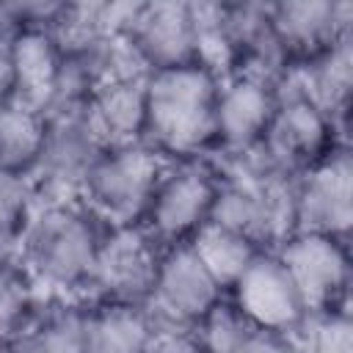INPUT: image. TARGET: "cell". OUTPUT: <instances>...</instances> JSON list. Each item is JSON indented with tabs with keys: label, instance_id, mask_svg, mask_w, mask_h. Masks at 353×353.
<instances>
[{
	"label": "cell",
	"instance_id": "obj_6",
	"mask_svg": "<svg viewBox=\"0 0 353 353\" xmlns=\"http://www.w3.org/2000/svg\"><path fill=\"white\" fill-rule=\"evenodd\" d=\"M334 132L336 124L298 85H279V102L270 127L254 154H259L268 168L298 176L336 146Z\"/></svg>",
	"mask_w": 353,
	"mask_h": 353
},
{
	"label": "cell",
	"instance_id": "obj_5",
	"mask_svg": "<svg viewBox=\"0 0 353 353\" xmlns=\"http://www.w3.org/2000/svg\"><path fill=\"white\" fill-rule=\"evenodd\" d=\"M221 171L204 157L171 160L154 188L143 229L163 245L188 243L212 218Z\"/></svg>",
	"mask_w": 353,
	"mask_h": 353
},
{
	"label": "cell",
	"instance_id": "obj_15",
	"mask_svg": "<svg viewBox=\"0 0 353 353\" xmlns=\"http://www.w3.org/2000/svg\"><path fill=\"white\" fill-rule=\"evenodd\" d=\"M8 47L14 69V99L47 116L55 102V88L63 66V44L50 28L22 25L11 30Z\"/></svg>",
	"mask_w": 353,
	"mask_h": 353
},
{
	"label": "cell",
	"instance_id": "obj_18",
	"mask_svg": "<svg viewBox=\"0 0 353 353\" xmlns=\"http://www.w3.org/2000/svg\"><path fill=\"white\" fill-rule=\"evenodd\" d=\"M353 58H350V36L323 50L320 55L301 63L298 88L334 121L339 124L347 116L350 102V80H353Z\"/></svg>",
	"mask_w": 353,
	"mask_h": 353
},
{
	"label": "cell",
	"instance_id": "obj_17",
	"mask_svg": "<svg viewBox=\"0 0 353 353\" xmlns=\"http://www.w3.org/2000/svg\"><path fill=\"white\" fill-rule=\"evenodd\" d=\"M152 317L146 306L99 301L83 309L85 353H143L152 336Z\"/></svg>",
	"mask_w": 353,
	"mask_h": 353
},
{
	"label": "cell",
	"instance_id": "obj_3",
	"mask_svg": "<svg viewBox=\"0 0 353 353\" xmlns=\"http://www.w3.org/2000/svg\"><path fill=\"white\" fill-rule=\"evenodd\" d=\"M168 163L143 141L110 146L91 165L80 201L105 229L141 226Z\"/></svg>",
	"mask_w": 353,
	"mask_h": 353
},
{
	"label": "cell",
	"instance_id": "obj_23",
	"mask_svg": "<svg viewBox=\"0 0 353 353\" xmlns=\"http://www.w3.org/2000/svg\"><path fill=\"white\" fill-rule=\"evenodd\" d=\"M254 328L229 298H221L193 331L204 353H240Z\"/></svg>",
	"mask_w": 353,
	"mask_h": 353
},
{
	"label": "cell",
	"instance_id": "obj_2",
	"mask_svg": "<svg viewBox=\"0 0 353 353\" xmlns=\"http://www.w3.org/2000/svg\"><path fill=\"white\" fill-rule=\"evenodd\" d=\"M105 226L83 201H36L19 237V265L28 279L52 292L88 290Z\"/></svg>",
	"mask_w": 353,
	"mask_h": 353
},
{
	"label": "cell",
	"instance_id": "obj_12",
	"mask_svg": "<svg viewBox=\"0 0 353 353\" xmlns=\"http://www.w3.org/2000/svg\"><path fill=\"white\" fill-rule=\"evenodd\" d=\"M121 33L146 66V72L196 63L193 3H132Z\"/></svg>",
	"mask_w": 353,
	"mask_h": 353
},
{
	"label": "cell",
	"instance_id": "obj_11",
	"mask_svg": "<svg viewBox=\"0 0 353 353\" xmlns=\"http://www.w3.org/2000/svg\"><path fill=\"white\" fill-rule=\"evenodd\" d=\"M226 298L240 309V314L251 325L265 331L295 334L309 317L292 279L287 276L273 248L256 251V256L232 284Z\"/></svg>",
	"mask_w": 353,
	"mask_h": 353
},
{
	"label": "cell",
	"instance_id": "obj_16",
	"mask_svg": "<svg viewBox=\"0 0 353 353\" xmlns=\"http://www.w3.org/2000/svg\"><path fill=\"white\" fill-rule=\"evenodd\" d=\"M143 83L146 77L105 83L83 105L108 149L143 141V121H146Z\"/></svg>",
	"mask_w": 353,
	"mask_h": 353
},
{
	"label": "cell",
	"instance_id": "obj_27",
	"mask_svg": "<svg viewBox=\"0 0 353 353\" xmlns=\"http://www.w3.org/2000/svg\"><path fill=\"white\" fill-rule=\"evenodd\" d=\"M11 33H0V105L14 99V69H11Z\"/></svg>",
	"mask_w": 353,
	"mask_h": 353
},
{
	"label": "cell",
	"instance_id": "obj_13",
	"mask_svg": "<svg viewBox=\"0 0 353 353\" xmlns=\"http://www.w3.org/2000/svg\"><path fill=\"white\" fill-rule=\"evenodd\" d=\"M276 102L279 85L259 74L232 72L221 77L215 102V143L232 157L251 154L270 127Z\"/></svg>",
	"mask_w": 353,
	"mask_h": 353
},
{
	"label": "cell",
	"instance_id": "obj_21",
	"mask_svg": "<svg viewBox=\"0 0 353 353\" xmlns=\"http://www.w3.org/2000/svg\"><path fill=\"white\" fill-rule=\"evenodd\" d=\"M6 353H85L83 309L61 306L33 314L28 325L11 342H6Z\"/></svg>",
	"mask_w": 353,
	"mask_h": 353
},
{
	"label": "cell",
	"instance_id": "obj_25",
	"mask_svg": "<svg viewBox=\"0 0 353 353\" xmlns=\"http://www.w3.org/2000/svg\"><path fill=\"white\" fill-rule=\"evenodd\" d=\"M143 353H204V347H201L193 328H176V325H157L154 323L149 345Z\"/></svg>",
	"mask_w": 353,
	"mask_h": 353
},
{
	"label": "cell",
	"instance_id": "obj_9",
	"mask_svg": "<svg viewBox=\"0 0 353 353\" xmlns=\"http://www.w3.org/2000/svg\"><path fill=\"white\" fill-rule=\"evenodd\" d=\"M226 292L215 284L188 243L163 248L146 312L157 325L196 328Z\"/></svg>",
	"mask_w": 353,
	"mask_h": 353
},
{
	"label": "cell",
	"instance_id": "obj_14",
	"mask_svg": "<svg viewBox=\"0 0 353 353\" xmlns=\"http://www.w3.org/2000/svg\"><path fill=\"white\" fill-rule=\"evenodd\" d=\"M270 30L287 61H309L350 36V3L287 0L268 6Z\"/></svg>",
	"mask_w": 353,
	"mask_h": 353
},
{
	"label": "cell",
	"instance_id": "obj_22",
	"mask_svg": "<svg viewBox=\"0 0 353 353\" xmlns=\"http://www.w3.org/2000/svg\"><path fill=\"white\" fill-rule=\"evenodd\" d=\"M33 281L14 256H0V342H11L36 314Z\"/></svg>",
	"mask_w": 353,
	"mask_h": 353
},
{
	"label": "cell",
	"instance_id": "obj_10",
	"mask_svg": "<svg viewBox=\"0 0 353 353\" xmlns=\"http://www.w3.org/2000/svg\"><path fill=\"white\" fill-rule=\"evenodd\" d=\"M353 221V160L336 143L295 179V232L345 237Z\"/></svg>",
	"mask_w": 353,
	"mask_h": 353
},
{
	"label": "cell",
	"instance_id": "obj_24",
	"mask_svg": "<svg viewBox=\"0 0 353 353\" xmlns=\"http://www.w3.org/2000/svg\"><path fill=\"white\" fill-rule=\"evenodd\" d=\"M33 210V188L28 176L0 171V256H17L25 221Z\"/></svg>",
	"mask_w": 353,
	"mask_h": 353
},
{
	"label": "cell",
	"instance_id": "obj_8",
	"mask_svg": "<svg viewBox=\"0 0 353 353\" xmlns=\"http://www.w3.org/2000/svg\"><path fill=\"white\" fill-rule=\"evenodd\" d=\"M160 256L163 245L143 226L105 229L88 290H94L99 301L146 306Z\"/></svg>",
	"mask_w": 353,
	"mask_h": 353
},
{
	"label": "cell",
	"instance_id": "obj_4",
	"mask_svg": "<svg viewBox=\"0 0 353 353\" xmlns=\"http://www.w3.org/2000/svg\"><path fill=\"white\" fill-rule=\"evenodd\" d=\"M85 108L44 116V141L28 174L36 201H80L91 165L105 152Z\"/></svg>",
	"mask_w": 353,
	"mask_h": 353
},
{
	"label": "cell",
	"instance_id": "obj_7",
	"mask_svg": "<svg viewBox=\"0 0 353 353\" xmlns=\"http://www.w3.org/2000/svg\"><path fill=\"white\" fill-rule=\"evenodd\" d=\"M273 251L292 279L306 314H334L339 309L350 284V256L345 237L292 232Z\"/></svg>",
	"mask_w": 353,
	"mask_h": 353
},
{
	"label": "cell",
	"instance_id": "obj_1",
	"mask_svg": "<svg viewBox=\"0 0 353 353\" xmlns=\"http://www.w3.org/2000/svg\"><path fill=\"white\" fill-rule=\"evenodd\" d=\"M221 77L201 63L146 74L143 143L165 160L201 157L215 143V102Z\"/></svg>",
	"mask_w": 353,
	"mask_h": 353
},
{
	"label": "cell",
	"instance_id": "obj_19",
	"mask_svg": "<svg viewBox=\"0 0 353 353\" xmlns=\"http://www.w3.org/2000/svg\"><path fill=\"white\" fill-rule=\"evenodd\" d=\"M190 251L199 256V262L207 268V273L215 279V284L229 292L232 284L240 279V273L248 268V262L256 256V251H262L259 245H254L248 237L218 226V223H204L190 240H188Z\"/></svg>",
	"mask_w": 353,
	"mask_h": 353
},
{
	"label": "cell",
	"instance_id": "obj_26",
	"mask_svg": "<svg viewBox=\"0 0 353 353\" xmlns=\"http://www.w3.org/2000/svg\"><path fill=\"white\" fill-rule=\"evenodd\" d=\"M240 353H303V347L298 345L295 334H279V331L254 328Z\"/></svg>",
	"mask_w": 353,
	"mask_h": 353
},
{
	"label": "cell",
	"instance_id": "obj_20",
	"mask_svg": "<svg viewBox=\"0 0 353 353\" xmlns=\"http://www.w3.org/2000/svg\"><path fill=\"white\" fill-rule=\"evenodd\" d=\"M44 141V116L17 99L0 105V171L28 176Z\"/></svg>",
	"mask_w": 353,
	"mask_h": 353
}]
</instances>
